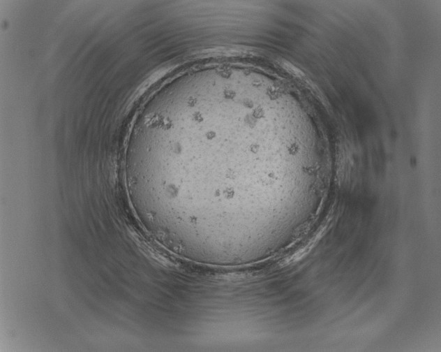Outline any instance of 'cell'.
I'll return each mask as SVG.
<instances>
[{
	"instance_id": "cell-1",
	"label": "cell",
	"mask_w": 441,
	"mask_h": 352,
	"mask_svg": "<svg viewBox=\"0 0 441 352\" xmlns=\"http://www.w3.org/2000/svg\"><path fill=\"white\" fill-rule=\"evenodd\" d=\"M172 100L157 116L135 175L162 219L215 230L259 219L247 103L235 95Z\"/></svg>"
}]
</instances>
